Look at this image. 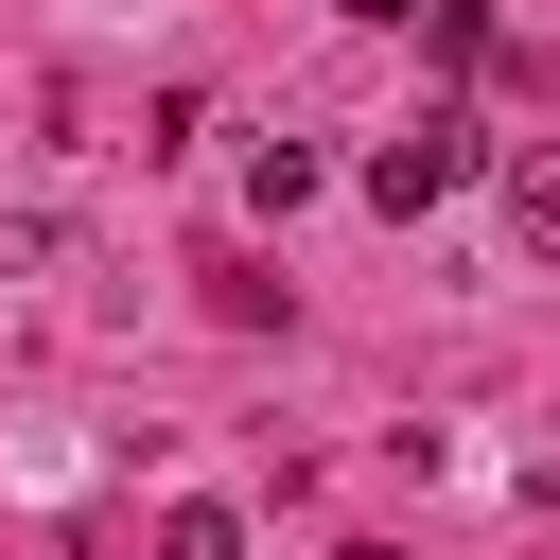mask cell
I'll use <instances>...</instances> for the list:
<instances>
[{
    "instance_id": "cell-1",
    "label": "cell",
    "mask_w": 560,
    "mask_h": 560,
    "mask_svg": "<svg viewBox=\"0 0 560 560\" xmlns=\"http://www.w3.org/2000/svg\"><path fill=\"white\" fill-rule=\"evenodd\" d=\"M472 175H490V122H472V105H420L402 140H368V210H402V228H420V210H455Z\"/></svg>"
},
{
    "instance_id": "cell-2",
    "label": "cell",
    "mask_w": 560,
    "mask_h": 560,
    "mask_svg": "<svg viewBox=\"0 0 560 560\" xmlns=\"http://www.w3.org/2000/svg\"><path fill=\"white\" fill-rule=\"evenodd\" d=\"M315 175H332L315 140H245V210H262V228H280V210H315Z\"/></svg>"
},
{
    "instance_id": "cell-3",
    "label": "cell",
    "mask_w": 560,
    "mask_h": 560,
    "mask_svg": "<svg viewBox=\"0 0 560 560\" xmlns=\"http://www.w3.org/2000/svg\"><path fill=\"white\" fill-rule=\"evenodd\" d=\"M158 560H245V508H210V490H192V508H158Z\"/></svg>"
},
{
    "instance_id": "cell-4",
    "label": "cell",
    "mask_w": 560,
    "mask_h": 560,
    "mask_svg": "<svg viewBox=\"0 0 560 560\" xmlns=\"http://www.w3.org/2000/svg\"><path fill=\"white\" fill-rule=\"evenodd\" d=\"M508 228H525V245H560V140H525V158H508Z\"/></svg>"
}]
</instances>
